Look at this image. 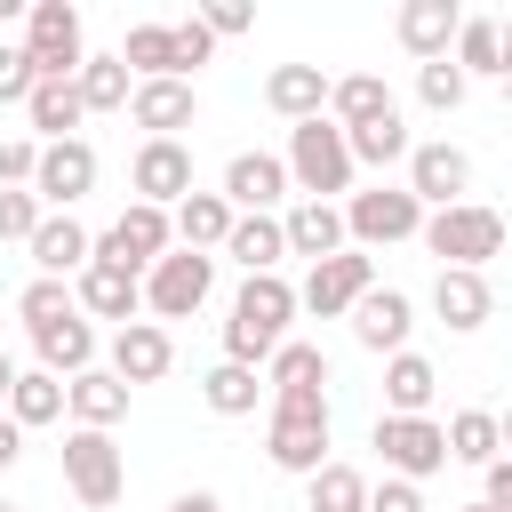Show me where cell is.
I'll list each match as a JSON object with an SVG mask.
<instances>
[{"mask_svg": "<svg viewBox=\"0 0 512 512\" xmlns=\"http://www.w3.org/2000/svg\"><path fill=\"white\" fill-rule=\"evenodd\" d=\"M168 512H224V496H216V488H184Z\"/></svg>", "mask_w": 512, "mask_h": 512, "instance_id": "50", "label": "cell"}, {"mask_svg": "<svg viewBox=\"0 0 512 512\" xmlns=\"http://www.w3.org/2000/svg\"><path fill=\"white\" fill-rule=\"evenodd\" d=\"M384 112H400V104H392V88H384L376 72H344V80H328V112H320V120H336V128H368V120H384Z\"/></svg>", "mask_w": 512, "mask_h": 512, "instance_id": "32", "label": "cell"}, {"mask_svg": "<svg viewBox=\"0 0 512 512\" xmlns=\"http://www.w3.org/2000/svg\"><path fill=\"white\" fill-rule=\"evenodd\" d=\"M32 80H40V72H32V56L0 40V104H24V96H32Z\"/></svg>", "mask_w": 512, "mask_h": 512, "instance_id": "48", "label": "cell"}, {"mask_svg": "<svg viewBox=\"0 0 512 512\" xmlns=\"http://www.w3.org/2000/svg\"><path fill=\"white\" fill-rule=\"evenodd\" d=\"M264 456H272L280 472L312 480V472L328 464V400H304V408H272V424H264Z\"/></svg>", "mask_w": 512, "mask_h": 512, "instance_id": "13", "label": "cell"}, {"mask_svg": "<svg viewBox=\"0 0 512 512\" xmlns=\"http://www.w3.org/2000/svg\"><path fill=\"white\" fill-rule=\"evenodd\" d=\"M464 512H488V504H464Z\"/></svg>", "mask_w": 512, "mask_h": 512, "instance_id": "55", "label": "cell"}, {"mask_svg": "<svg viewBox=\"0 0 512 512\" xmlns=\"http://www.w3.org/2000/svg\"><path fill=\"white\" fill-rule=\"evenodd\" d=\"M224 232H232V208H224V192H184L176 208H168V240L176 248H192V256H208V248H224Z\"/></svg>", "mask_w": 512, "mask_h": 512, "instance_id": "25", "label": "cell"}, {"mask_svg": "<svg viewBox=\"0 0 512 512\" xmlns=\"http://www.w3.org/2000/svg\"><path fill=\"white\" fill-rule=\"evenodd\" d=\"M288 320H296V288L280 272H248L240 296H232V320H224V360L232 368H264L288 344Z\"/></svg>", "mask_w": 512, "mask_h": 512, "instance_id": "1", "label": "cell"}, {"mask_svg": "<svg viewBox=\"0 0 512 512\" xmlns=\"http://www.w3.org/2000/svg\"><path fill=\"white\" fill-rule=\"evenodd\" d=\"M416 208H456V200H472V152L464 144H448V136H432V144H408V184H400Z\"/></svg>", "mask_w": 512, "mask_h": 512, "instance_id": "11", "label": "cell"}, {"mask_svg": "<svg viewBox=\"0 0 512 512\" xmlns=\"http://www.w3.org/2000/svg\"><path fill=\"white\" fill-rule=\"evenodd\" d=\"M440 440H448V464H496L504 456V416L496 408H456L440 424Z\"/></svg>", "mask_w": 512, "mask_h": 512, "instance_id": "34", "label": "cell"}, {"mask_svg": "<svg viewBox=\"0 0 512 512\" xmlns=\"http://www.w3.org/2000/svg\"><path fill=\"white\" fill-rule=\"evenodd\" d=\"M16 48L32 56V72H40V80H72V72H80V56H88L80 8H72V0H32V8H24V40H16Z\"/></svg>", "mask_w": 512, "mask_h": 512, "instance_id": "6", "label": "cell"}, {"mask_svg": "<svg viewBox=\"0 0 512 512\" xmlns=\"http://www.w3.org/2000/svg\"><path fill=\"white\" fill-rule=\"evenodd\" d=\"M464 88H472V80H464L448 56L416 64V104H424V112H456V104H464Z\"/></svg>", "mask_w": 512, "mask_h": 512, "instance_id": "42", "label": "cell"}, {"mask_svg": "<svg viewBox=\"0 0 512 512\" xmlns=\"http://www.w3.org/2000/svg\"><path fill=\"white\" fill-rule=\"evenodd\" d=\"M8 384H16V360H8V352H0V400H8Z\"/></svg>", "mask_w": 512, "mask_h": 512, "instance_id": "52", "label": "cell"}, {"mask_svg": "<svg viewBox=\"0 0 512 512\" xmlns=\"http://www.w3.org/2000/svg\"><path fill=\"white\" fill-rule=\"evenodd\" d=\"M72 304H80V320H144V288H136V272H120V264H80L72 272Z\"/></svg>", "mask_w": 512, "mask_h": 512, "instance_id": "19", "label": "cell"}, {"mask_svg": "<svg viewBox=\"0 0 512 512\" xmlns=\"http://www.w3.org/2000/svg\"><path fill=\"white\" fill-rule=\"evenodd\" d=\"M80 304H72V280H24V296H16V320L24 328H48V320H72Z\"/></svg>", "mask_w": 512, "mask_h": 512, "instance_id": "41", "label": "cell"}, {"mask_svg": "<svg viewBox=\"0 0 512 512\" xmlns=\"http://www.w3.org/2000/svg\"><path fill=\"white\" fill-rule=\"evenodd\" d=\"M360 504H368V472H352L336 456L304 480V512H360Z\"/></svg>", "mask_w": 512, "mask_h": 512, "instance_id": "38", "label": "cell"}, {"mask_svg": "<svg viewBox=\"0 0 512 512\" xmlns=\"http://www.w3.org/2000/svg\"><path fill=\"white\" fill-rule=\"evenodd\" d=\"M8 16H16V0H0V24H8Z\"/></svg>", "mask_w": 512, "mask_h": 512, "instance_id": "53", "label": "cell"}, {"mask_svg": "<svg viewBox=\"0 0 512 512\" xmlns=\"http://www.w3.org/2000/svg\"><path fill=\"white\" fill-rule=\"evenodd\" d=\"M200 400H208L216 416H248V408L264 400V376H256V368H232V360H216V368L200 376Z\"/></svg>", "mask_w": 512, "mask_h": 512, "instance_id": "40", "label": "cell"}, {"mask_svg": "<svg viewBox=\"0 0 512 512\" xmlns=\"http://www.w3.org/2000/svg\"><path fill=\"white\" fill-rule=\"evenodd\" d=\"M176 240H168V208H144V200H128L120 216H112V232H96V248H88V264H120V272H152L160 256H168Z\"/></svg>", "mask_w": 512, "mask_h": 512, "instance_id": "9", "label": "cell"}, {"mask_svg": "<svg viewBox=\"0 0 512 512\" xmlns=\"http://www.w3.org/2000/svg\"><path fill=\"white\" fill-rule=\"evenodd\" d=\"M256 376H264L272 408H304V400H328V352H320V344H296V336H288V344H280V352H272Z\"/></svg>", "mask_w": 512, "mask_h": 512, "instance_id": "17", "label": "cell"}, {"mask_svg": "<svg viewBox=\"0 0 512 512\" xmlns=\"http://www.w3.org/2000/svg\"><path fill=\"white\" fill-rule=\"evenodd\" d=\"M336 216H344V248H400V240H416V224H424V208L400 192V184H368V192H344L336 200Z\"/></svg>", "mask_w": 512, "mask_h": 512, "instance_id": "5", "label": "cell"}, {"mask_svg": "<svg viewBox=\"0 0 512 512\" xmlns=\"http://www.w3.org/2000/svg\"><path fill=\"white\" fill-rule=\"evenodd\" d=\"M224 256H232L240 272H280V256H288V240H280V216H232V232H224Z\"/></svg>", "mask_w": 512, "mask_h": 512, "instance_id": "35", "label": "cell"}, {"mask_svg": "<svg viewBox=\"0 0 512 512\" xmlns=\"http://www.w3.org/2000/svg\"><path fill=\"white\" fill-rule=\"evenodd\" d=\"M344 320H352V336H360L368 352H384V360H392V352H408V328H416V296H408V288H368V296H360Z\"/></svg>", "mask_w": 512, "mask_h": 512, "instance_id": "20", "label": "cell"}, {"mask_svg": "<svg viewBox=\"0 0 512 512\" xmlns=\"http://www.w3.org/2000/svg\"><path fill=\"white\" fill-rule=\"evenodd\" d=\"M264 104L296 128V120H320L328 112V72L320 64H272L264 72Z\"/></svg>", "mask_w": 512, "mask_h": 512, "instance_id": "24", "label": "cell"}, {"mask_svg": "<svg viewBox=\"0 0 512 512\" xmlns=\"http://www.w3.org/2000/svg\"><path fill=\"white\" fill-rule=\"evenodd\" d=\"M32 160H40L32 136H0V192H24L32 184Z\"/></svg>", "mask_w": 512, "mask_h": 512, "instance_id": "44", "label": "cell"}, {"mask_svg": "<svg viewBox=\"0 0 512 512\" xmlns=\"http://www.w3.org/2000/svg\"><path fill=\"white\" fill-rule=\"evenodd\" d=\"M128 120H136L144 136H176V144H184V128L200 120V88H192V80H136V88H128Z\"/></svg>", "mask_w": 512, "mask_h": 512, "instance_id": "18", "label": "cell"}, {"mask_svg": "<svg viewBox=\"0 0 512 512\" xmlns=\"http://www.w3.org/2000/svg\"><path fill=\"white\" fill-rule=\"evenodd\" d=\"M200 24H208V40H240V32L256 24V8H248V0H208Z\"/></svg>", "mask_w": 512, "mask_h": 512, "instance_id": "46", "label": "cell"}, {"mask_svg": "<svg viewBox=\"0 0 512 512\" xmlns=\"http://www.w3.org/2000/svg\"><path fill=\"white\" fill-rule=\"evenodd\" d=\"M64 488H72L80 512H112V504L128 496V456H120V440L72 424V432H64Z\"/></svg>", "mask_w": 512, "mask_h": 512, "instance_id": "4", "label": "cell"}, {"mask_svg": "<svg viewBox=\"0 0 512 512\" xmlns=\"http://www.w3.org/2000/svg\"><path fill=\"white\" fill-rule=\"evenodd\" d=\"M280 168H288V192H304V200H336V192H352V176H360L336 120H296Z\"/></svg>", "mask_w": 512, "mask_h": 512, "instance_id": "3", "label": "cell"}, {"mask_svg": "<svg viewBox=\"0 0 512 512\" xmlns=\"http://www.w3.org/2000/svg\"><path fill=\"white\" fill-rule=\"evenodd\" d=\"M408 120L400 112H384V120H368V128H344V152H352V168H392V160H408Z\"/></svg>", "mask_w": 512, "mask_h": 512, "instance_id": "37", "label": "cell"}, {"mask_svg": "<svg viewBox=\"0 0 512 512\" xmlns=\"http://www.w3.org/2000/svg\"><path fill=\"white\" fill-rule=\"evenodd\" d=\"M16 456H24V432H16V424H8V416H0V472H8V464H16Z\"/></svg>", "mask_w": 512, "mask_h": 512, "instance_id": "51", "label": "cell"}, {"mask_svg": "<svg viewBox=\"0 0 512 512\" xmlns=\"http://www.w3.org/2000/svg\"><path fill=\"white\" fill-rule=\"evenodd\" d=\"M456 24H464V8H456V0H400V16H392V32H400V48H408L416 64H432V56H448V40H456Z\"/></svg>", "mask_w": 512, "mask_h": 512, "instance_id": "23", "label": "cell"}, {"mask_svg": "<svg viewBox=\"0 0 512 512\" xmlns=\"http://www.w3.org/2000/svg\"><path fill=\"white\" fill-rule=\"evenodd\" d=\"M448 64H456L464 80H504V72H512V64H504V24H496V16H464L456 40H448Z\"/></svg>", "mask_w": 512, "mask_h": 512, "instance_id": "28", "label": "cell"}, {"mask_svg": "<svg viewBox=\"0 0 512 512\" xmlns=\"http://www.w3.org/2000/svg\"><path fill=\"white\" fill-rule=\"evenodd\" d=\"M368 288H376V256H360V248H336V256H320V264L304 272V288H296V312L344 320V312H352Z\"/></svg>", "mask_w": 512, "mask_h": 512, "instance_id": "12", "label": "cell"}, {"mask_svg": "<svg viewBox=\"0 0 512 512\" xmlns=\"http://www.w3.org/2000/svg\"><path fill=\"white\" fill-rule=\"evenodd\" d=\"M432 392H440V368L424 352H392L384 360V416H432Z\"/></svg>", "mask_w": 512, "mask_h": 512, "instance_id": "30", "label": "cell"}, {"mask_svg": "<svg viewBox=\"0 0 512 512\" xmlns=\"http://www.w3.org/2000/svg\"><path fill=\"white\" fill-rule=\"evenodd\" d=\"M0 512H24V504H8V496H0Z\"/></svg>", "mask_w": 512, "mask_h": 512, "instance_id": "54", "label": "cell"}, {"mask_svg": "<svg viewBox=\"0 0 512 512\" xmlns=\"http://www.w3.org/2000/svg\"><path fill=\"white\" fill-rule=\"evenodd\" d=\"M280 200H288L280 152H232L224 160V208L232 216H280Z\"/></svg>", "mask_w": 512, "mask_h": 512, "instance_id": "16", "label": "cell"}, {"mask_svg": "<svg viewBox=\"0 0 512 512\" xmlns=\"http://www.w3.org/2000/svg\"><path fill=\"white\" fill-rule=\"evenodd\" d=\"M48 216H72L88 192H96V144L88 136H64V144H40V160H32V184H24Z\"/></svg>", "mask_w": 512, "mask_h": 512, "instance_id": "8", "label": "cell"}, {"mask_svg": "<svg viewBox=\"0 0 512 512\" xmlns=\"http://www.w3.org/2000/svg\"><path fill=\"white\" fill-rule=\"evenodd\" d=\"M120 64H128V80H176L168 24H128V40H120Z\"/></svg>", "mask_w": 512, "mask_h": 512, "instance_id": "39", "label": "cell"}, {"mask_svg": "<svg viewBox=\"0 0 512 512\" xmlns=\"http://www.w3.org/2000/svg\"><path fill=\"white\" fill-rule=\"evenodd\" d=\"M376 456H384V472L392 480H432V472H448V440H440V424L432 416H376Z\"/></svg>", "mask_w": 512, "mask_h": 512, "instance_id": "10", "label": "cell"}, {"mask_svg": "<svg viewBox=\"0 0 512 512\" xmlns=\"http://www.w3.org/2000/svg\"><path fill=\"white\" fill-rule=\"evenodd\" d=\"M24 120H32V144H64V136H72L88 112H80V88H72V80H32Z\"/></svg>", "mask_w": 512, "mask_h": 512, "instance_id": "33", "label": "cell"}, {"mask_svg": "<svg viewBox=\"0 0 512 512\" xmlns=\"http://www.w3.org/2000/svg\"><path fill=\"white\" fill-rule=\"evenodd\" d=\"M480 504H488V512H512V456L480 464Z\"/></svg>", "mask_w": 512, "mask_h": 512, "instance_id": "49", "label": "cell"}, {"mask_svg": "<svg viewBox=\"0 0 512 512\" xmlns=\"http://www.w3.org/2000/svg\"><path fill=\"white\" fill-rule=\"evenodd\" d=\"M128 192H136L144 208H176V200L192 192V144H176V136H144L136 160H128Z\"/></svg>", "mask_w": 512, "mask_h": 512, "instance_id": "14", "label": "cell"}, {"mask_svg": "<svg viewBox=\"0 0 512 512\" xmlns=\"http://www.w3.org/2000/svg\"><path fill=\"white\" fill-rule=\"evenodd\" d=\"M72 88H80V112H128V64L120 56H80V72H72Z\"/></svg>", "mask_w": 512, "mask_h": 512, "instance_id": "36", "label": "cell"}, {"mask_svg": "<svg viewBox=\"0 0 512 512\" xmlns=\"http://www.w3.org/2000/svg\"><path fill=\"white\" fill-rule=\"evenodd\" d=\"M64 416H72L80 432H112V424L128 416V384H120L112 368H80V376H64Z\"/></svg>", "mask_w": 512, "mask_h": 512, "instance_id": "22", "label": "cell"}, {"mask_svg": "<svg viewBox=\"0 0 512 512\" xmlns=\"http://www.w3.org/2000/svg\"><path fill=\"white\" fill-rule=\"evenodd\" d=\"M24 248H32V280H72V272L88 264V248H96V232H88L80 216H40Z\"/></svg>", "mask_w": 512, "mask_h": 512, "instance_id": "21", "label": "cell"}, {"mask_svg": "<svg viewBox=\"0 0 512 512\" xmlns=\"http://www.w3.org/2000/svg\"><path fill=\"white\" fill-rule=\"evenodd\" d=\"M432 312H440L456 336L488 328V312H496V288H488V272H440V280H432Z\"/></svg>", "mask_w": 512, "mask_h": 512, "instance_id": "27", "label": "cell"}, {"mask_svg": "<svg viewBox=\"0 0 512 512\" xmlns=\"http://www.w3.org/2000/svg\"><path fill=\"white\" fill-rule=\"evenodd\" d=\"M360 512H424V488L384 472V480H368V504H360Z\"/></svg>", "mask_w": 512, "mask_h": 512, "instance_id": "45", "label": "cell"}, {"mask_svg": "<svg viewBox=\"0 0 512 512\" xmlns=\"http://www.w3.org/2000/svg\"><path fill=\"white\" fill-rule=\"evenodd\" d=\"M136 288H144V312H152L160 328H168V320H192V312L208 304V288H216V256L168 248V256H160V264H152Z\"/></svg>", "mask_w": 512, "mask_h": 512, "instance_id": "7", "label": "cell"}, {"mask_svg": "<svg viewBox=\"0 0 512 512\" xmlns=\"http://www.w3.org/2000/svg\"><path fill=\"white\" fill-rule=\"evenodd\" d=\"M416 240H424V256H440V272H488V256H504V216L488 200L424 208Z\"/></svg>", "mask_w": 512, "mask_h": 512, "instance_id": "2", "label": "cell"}, {"mask_svg": "<svg viewBox=\"0 0 512 512\" xmlns=\"http://www.w3.org/2000/svg\"><path fill=\"white\" fill-rule=\"evenodd\" d=\"M40 216H48V208H40L32 192H0V240H32Z\"/></svg>", "mask_w": 512, "mask_h": 512, "instance_id": "47", "label": "cell"}, {"mask_svg": "<svg viewBox=\"0 0 512 512\" xmlns=\"http://www.w3.org/2000/svg\"><path fill=\"white\" fill-rule=\"evenodd\" d=\"M32 352H40V368L48 376H80V368H96V320H48V328H32Z\"/></svg>", "mask_w": 512, "mask_h": 512, "instance_id": "29", "label": "cell"}, {"mask_svg": "<svg viewBox=\"0 0 512 512\" xmlns=\"http://www.w3.org/2000/svg\"><path fill=\"white\" fill-rule=\"evenodd\" d=\"M168 48H176V80H192L208 56H216V40H208V24L200 16H184V24H168Z\"/></svg>", "mask_w": 512, "mask_h": 512, "instance_id": "43", "label": "cell"}, {"mask_svg": "<svg viewBox=\"0 0 512 512\" xmlns=\"http://www.w3.org/2000/svg\"><path fill=\"white\" fill-rule=\"evenodd\" d=\"M104 368L136 392V384H160L168 368H176V336L160 328V320H128V328H112V344H104Z\"/></svg>", "mask_w": 512, "mask_h": 512, "instance_id": "15", "label": "cell"}, {"mask_svg": "<svg viewBox=\"0 0 512 512\" xmlns=\"http://www.w3.org/2000/svg\"><path fill=\"white\" fill-rule=\"evenodd\" d=\"M280 240H288V256H304V264L336 256V248H344V216H336V200H296V208H280Z\"/></svg>", "mask_w": 512, "mask_h": 512, "instance_id": "26", "label": "cell"}, {"mask_svg": "<svg viewBox=\"0 0 512 512\" xmlns=\"http://www.w3.org/2000/svg\"><path fill=\"white\" fill-rule=\"evenodd\" d=\"M0 416H8L16 432H40V424H56V416H64V376H48V368H16V384H8Z\"/></svg>", "mask_w": 512, "mask_h": 512, "instance_id": "31", "label": "cell"}]
</instances>
